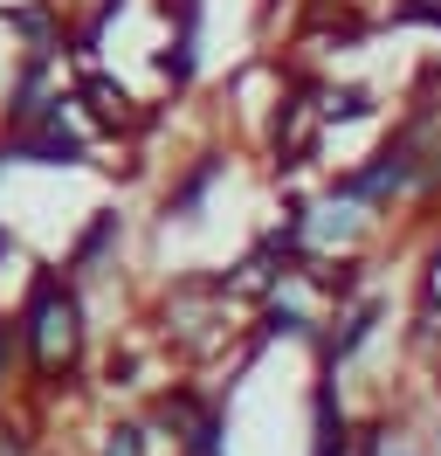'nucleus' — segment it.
Returning <instances> with one entry per match:
<instances>
[{
    "mask_svg": "<svg viewBox=\"0 0 441 456\" xmlns=\"http://www.w3.org/2000/svg\"><path fill=\"white\" fill-rule=\"evenodd\" d=\"M214 180H228V152L207 145V152L172 180V194H165V222H200V200L214 194Z\"/></svg>",
    "mask_w": 441,
    "mask_h": 456,
    "instance_id": "8",
    "label": "nucleus"
},
{
    "mask_svg": "<svg viewBox=\"0 0 441 456\" xmlns=\"http://www.w3.org/2000/svg\"><path fill=\"white\" fill-rule=\"evenodd\" d=\"M0 256H7V235H0Z\"/></svg>",
    "mask_w": 441,
    "mask_h": 456,
    "instance_id": "17",
    "label": "nucleus"
},
{
    "mask_svg": "<svg viewBox=\"0 0 441 456\" xmlns=\"http://www.w3.org/2000/svg\"><path fill=\"white\" fill-rule=\"evenodd\" d=\"M69 97H76V104H90V118H97L104 132H138V125H145L138 97L117 84V77H104V69H83L76 84H69Z\"/></svg>",
    "mask_w": 441,
    "mask_h": 456,
    "instance_id": "6",
    "label": "nucleus"
},
{
    "mask_svg": "<svg viewBox=\"0 0 441 456\" xmlns=\"http://www.w3.org/2000/svg\"><path fill=\"white\" fill-rule=\"evenodd\" d=\"M325 111H317V77H290L283 69V97H276L269 111V159L276 173H297L303 159H317V145H325Z\"/></svg>",
    "mask_w": 441,
    "mask_h": 456,
    "instance_id": "3",
    "label": "nucleus"
},
{
    "mask_svg": "<svg viewBox=\"0 0 441 456\" xmlns=\"http://www.w3.org/2000/svg\"><path fill=\"white\" fill-rule=\"evenodd\" d=\"M14 318H21V346H28L35 387L42 395L69 387L76 367H83V297H76V284L62 270H35V284H28Z\"/></svg>",
    "mask_w": 441,
    "mask_h": 456,
    "instance_id": "1",
    "label": "nucleus"
},
{
    "mask_svg": "<svg viewBox=\"0 0 441 456\" xmlns=\"http://www.w3.org/2000/svg\"><path fill=\"white\" fill-rule=\"evenodd\" d=\"M380 325H386V297H352V305H338V312L325 318V339H317V373H345L365 353V346L380 339Z\"/></svg>",
    "mask_w": 441,
    "mask_h": 456,
    "instance_id": "5",
    "label": "nucleus"
},
{
    "mask_svg": "<svg viewBox=\"0 0 441 456\" xmlns=\"http://www.w3.org/2000/svg\"><path fill=\"white\" fill-rule=\"evenodd\" d=\"M435 395H441V360H435Z\"/></svg>",
    "mask_w": 441,
    "mask_h": 456,
    "instance_id": "16",
    "label": "nucleus"
},
{
    "mask_svg": "<svg viewBox=\"0 0 441 456\" xmlns=\"http://www.w3.org/2000/svg\"><path fill=\"white\" fill-rule=\"evenodd\" d=\"M269 339H303L310 353H317V339H325V318L310 312L303 297H290V290H283V297H269V305L255 312V332H248V353H262Z\"/></svg>",
    "mask_w": 441,
    "mask_h": 456,
    "instance_id": "7",
    "label": "nucleus"
},
{
    "mask_svg": "<svg viewBox=\"0 0 441 456\" xmlns=\"http://www.w3.org/2000/svg\"><path fill=\"white\" fill-rule=\"evenodd\" d=\"M386 456H428V450H421V443H413L407 428H386Z\"/></svg>",
    "mask_w": 441,
    "mask_h": 456,
    "instance_id": "15",
    "label": "nucleus"
},
{
    "mask_svg": "<svg viewBox=\"0 0 441 456\" xmlns=\"http://www.w3.org/2000/svg\"><path fill=\"white\" fill-rule=\"evenodd\" d=\"M28 450H35L28 422H7V415H0V456H28Z\"/></svg>",
    "mask_w": 441,
    "mask_h": 456,
    "instance_id": "14",
    "label": "nucleus"
},
{
    "mask_svg": "<svg viewBox=\"0 0 441 456\" xmlns=\"http://www.w3.org/2000/svg\"><path fill=\"white\" fill-rule=\"evenodd\" d=\"M21 360H28V346H21V318H0V395L14 387Z\"/></svg>",
    "mask_w": 441,
    "mask_h": 456,
    "instance_id": "13",
    "label": "nucleus"
},
{
    "mask_svg": "<svg viewBox=\"0 0 441 456\" xmlns=\"http://www.w3.org/2000/svg\"><path fill=\"white\" fill-rule=\"evenodd\" d=\"M193 69H200V35H172V49L159 56V77H165L172 90H187Z\"/></svg>",
    "mask_w": 441,
    "mask_h": 456,
    "instance_id": "11",
    "label": "nucleus"
},
{
    "mask_svg": "<svg viewBox=\"0 0 441 456\" xmlns=\"http://www.w3.org/2000/svg\"><path fill=\"white\" fill-rule=\"evenodd\" d=\"M317 111H325V125L373 118V90H365V84H317Z\"/></svg>",
    "mask_w": 441,
    "mask_h": 456,
    "instance_id": "10",
    "label": "nucleus"
},
{
    "mask_svg": "<svg viewBox=\"0 0 441 456\" xmlns=\"http://www.w3.org/2000/svg\"><path fill=\"white\" fill-rule=\"evenodd\" d=\"M69 90L55 97L49 111L35 118V125H21V132H0V167L7 159H35V167H83L90 159V139L83 132H69Z\"/></svg>",
    "mask_w": 441,
    "mask_h": 456,
    "instance_id": "4",
    "label": "nucleus"
},
{
    "mask_svg": "<svg viewBox=\"0 0 441 456\" xmlns=\"http://www.w3.org/2000/svg\"><path fill=\"white\" fill-rule=\"evenodd\" d=\"M228 312H235V305H228V290L214 284V270H207V277H180V284L165 290V305H159V332L200 360V353L228 346V332H235Z\"/></svg>",
    "mask_w": 441,
    "mask_h": 456,
    "instance_id": "2",
    "label": "nucleus"
},
{
    "mask_svg": "<svg viewBox=\"0 0 441 456\" xmlns=\"http://www.w3.org/2000/svg\"><path fill=\"white\" fill-rule=\"evenodd\" d=\"M117 235H124V222H117V215H110V208H104L97 222L83 228V242H76V249H69V263H62V277H69V284H76V277H90V270H97V263L110 256V242H117Z\"/></svg>",
    "mask_w": 441,
    "mask_h": 456,
    "instance_id": "9",
    "label": "nucleus"
},
{
    "mask_svg": "<svg viewBox=\"0 0 441 456\" xmlns=\"http://www.w3.org/2000/svg\"><path fill=\"white\" fill-rule=\"evenodd\" d=\"M97 456H152V436H145V422H110L97 436Z\"/></svg>",
    "mask_w": 441,
    "mask_h": 456,
    "instance_id": "12",
    "label": "nucleus"
}]
</instances>
